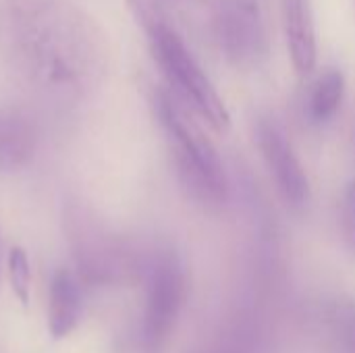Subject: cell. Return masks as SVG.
Instances as JSON below:
<instances>
[{
  "label": "cell",
  "mask_w": 355,
  "mask_h": 353,
  "mask_svg": "<svg viewBox=\"0 0 355 353\" xmlns=\"http://www.w3.org/2000/svg\"><path fill=\"white\" fill-rule=\"evenodd\" d=\"M6 17L21 60L48 83L85 79L100 58V25L67 0H8Z\"/></svg>",
  "instance_id": "6da1fadb"
},
{
  "label": "cell",
  "mask_w": 355,
  "mask_h": 353,
  "mask_svg": "<svg viewBox=\"0 0 355 353\" xmlns=\"http://www.w3.org/2000/svg\"><path fill=\"white\" fill-rule=\"evenodd\" d=\"M152 54L175 89L216 129L225 131L231 123L229 112L214 85L200 69L179 33L160 19L148 21Z\"/></svg>",
  "instance_id": "7a4b0ae2"
},
{
  "label": "cell",
  "mask_w": 355,
  "mask_h": 353,
  "mask_svg": "<svg viewBox=\"0 0 355 353\" xmlns=\"http://www.w3.org/2000/svg\"><path fill=\"white\" fill-rule=\"evenodd\" d=\"M158 114L173 141V152L187 181L206 196L225 193V175L212 144L177 112L168 96H158Z\"/></svg>",
  "instance_id": "3957f363"
},
{
  "label": "cell",
  "mask_w": 355,
  "mask_h": 353,
  "mask_svg": "<svg viewBox=\"0 0 355 353\" xmlns=\"http://www.w3.org/2000/svg\"><path fill=\"white\" fill-rule=\"evenodd\" d=\"M214 35L233 62L254 64L266 56V27L254 0H218L214 6Z\"/></svg>",
  "instance_id": "277c9868"
},
{
  "label": "cell",
  "mask_w": 355,
  "mask_h": 353,
  "mask_svg": "<svg viewBox=\"0 0 355 353\" xmlns=\"http://www.w3.org/2000/svg\"><path fill=\"white\" fill-rule=\"evenodd\" d=\"M183 302V277L175 262L164 260L154 268L146 318H144V337L150 347H158L164 337L171 333Z\"/></svg>",
  "instance_id": "5b68a950"
},
{
  "label": "cell",
  "mask_w": 355,
  "mask_h": 353,
  "mask_svg": "<svg viewBox=\"0 0 355 353\" xmlns=\"http://www.w3.org/2000/svg\"><path fill=\"white\" fill-rule=\"evenodd\" d=\"M258 146L283 196L295 206L304 204L310 196L308 177L291 146L285 141V137L272 123L262 121L258 125Z\"/></svg>",
  "instance_id": "8992f818"
},
{
  "label": "cell",
  "mask_w": 355,
  "mask_h": 353,
  "mask_svg": "<svg viewBox=\"0 0 355 353\" xmlns=\"http://www.w3.org/2000/svg\"><path fill=\"white\" fill-rule=\"evenodd\" d=\"M283 27L293 67L300 75H310L316 67V31L310 0H281Z\"/></svg>",
  "instance_id": "52a82bcc"
},
{
  "label": "cell",
  "mask_w": 355,
  "mask_h": 353,
  "mask_svg": "<svg viewBox=\"0 0 355 353\" xmlns=\"http://www.w3.org/2000/svg\"><path fill=\"white\" fill-rule=\"evenodd\" d=\"M81 318V293L75 277L60 268L54 273L50 283V302H48V329L54 339L69 337Z\"/></svg>",
  "instance_id": "ba28073f"
},
{
  "label": "cell",
  "mask_w": 355,
  "mask_h": 353,
  "mask_svg": "<svg viewBox=\"0 0 355 353\" xmlns=\"http://www.w3.org/2000/svg\"><path fill=\"white\" fill-rule=\"evenodd\" d=\"M33 148L29 125L17 117L0 119V169L12 171L27 162Z\"/></svg>",
  "instance_id": "9c48e42d"
},
{
  "label": "cell",
  "mask_w": 355,
  "mask_h": 353,
  "mask_svg": "<svg viewBox=\"0 0 355 353\" xmlns=\"http://www.w3.org/2000/svg\"><path fill=\"white\" fill-rule=\"evenodd\" d=\"M345 92V79L341 71L337 69H327L314 83L312 94H310V114L316 121H324L333 117L343 100Z\"/></svg>",
  "instance_id": "30bf717a"
},
{
  "label": "cell",
  "mask_w": 355,
  "mask_h": 353,
  "mask_svg": "<svg viewBox=\"0 0 355 353\" xmlns=\"http://www.w3.org/2000/svg\"><path fill=\"white\" fill-rule=\"evenodd\" d=\"M8 277L15 295L23 306L29 304V293H31V268L29 260L23 248H12L8 254Z\"/></svg>",
  "instance_id": "8fae6325"
}]
</instances>
